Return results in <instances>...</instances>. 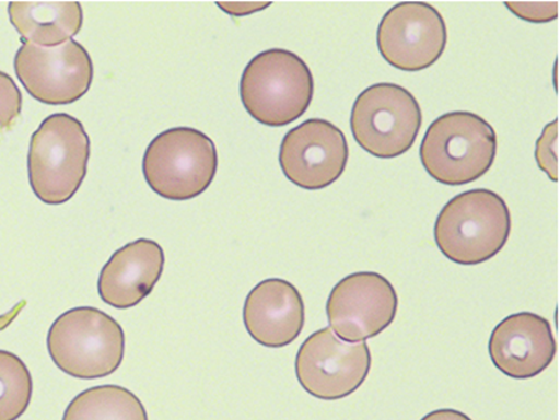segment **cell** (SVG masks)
<instances>
[{"label":"cell","mask_w":560,"mask_h":420,"mask_svg":"<svg viewBox=\"0 0 560 420\" xmlns=\"http://www.w3.org/2000/svg\"><path fill=\"white\" fill-rule=\"evenodd\" d=\"M47 345L51 361L61 372L91 381L118 371L125 358L126 335L109 314L79 306L51 324Z\"/></svg>","instance_id":"3"},{"label":"cell","mask_w":560,"mask_h":420,"mask_svg":"<svg viewBox=\"0 0 560 420\" xmlns=\"http://www.w3.org/2000/svg\"><path fill=\"white\" fill-rule=\"evenodd\" d=\"M33 381L22 359L0 350V420H18L28 409Z\"/></svg>","instance_id":"18"},{"label":"cell","mask_w":560,"mask_h":420,"mask_svg":"<svg viewBox=\"0 0 560 420\" xmlns=\"http://www.w3.org/2000/svg\"><path fill=\"white\" fill-rule=\"evenodd\" d=\"M488 350L498 371L510 378L527 381L553 362L557 341L546 318L522 312L498 324L490 335Z\"/></svg>","instance_id":"13"},{"label":"cell","mask_w":560,"mask_h":420,"mask_svg":"<svg viewBox=\"0 0 560 420\" xmlns=\"http://www.w3.org/2000/svg\"><path fill=\"white\" fill-rule=\"evenodd\" d=\"M218 154L213 140L195 128L163 131L148 145L143 173L158 196L183 201L203 195L214 180Z\"/></svg>","instance_id":"6"},{"label":"cell","mask_w":560,"mask_h":420,"mask_svg":"<svg viewBox=\"0 0 560 420\" xmlns=\"http://www.w3.org/2000/svg\"><path fill=\"white\" fill-rule=\"evenodd\" d=\"M558 119L549 122L537 140L536 160L550 180H558Z\"/></svg>","instance_id":"20"},{"label":"cell","mask_w":560,"mask_h":420,"mask_svg":"<svg viewBox=\"0 0 560 420\" xmlns=\"http://www.w3.org/2000/svg\"><path fill=\"white\" fill-rule=\"evenodd\" d=\"M348 158L343 131L324 119H308L289 130L279 151L287 179L305 190L331 186L345 173Z\"/></svg>","instance_id":"12"},{"label":"cell","mask_w":560,"mask_h":420,"mask_svg":"<svg viewBox=\"0 0 560 420\" xmlns=\"http://www.w3.org/2000/svg\"><path fill=\"white\" fill-rule=\"evenodd\" d=\"M505 7L525 22L548 23L558 16V3H505Z\"/></svg>","instance_id":"21"},{"label":"cell","mask_w":560,"mask_h":420,"mask_svg":"<svg viewBox=\"0 0 560 420\" xmlns=\"http://www.w3.org/2000/svg\"><path fill=\"white\" fill-rule=\"evenodd\" d=\"M422 120V109L413 94L398 84L380 83L357 96L350 129L363 151L393 160L415 145Z\"/></svg>","instance_id":"7"},{"label":"cell","mask_w":560,"mask_h":420,"mask_svg":"<svg viewBox=\"0 0 560 420\" xmlns=\"http://www.w3.org/2000/svg\"><path fill=\"white\" fill-rule=\"evenodd\" d=\"M512 231L511 210L489 189H471L452 198L434 225V241L445 258L477 266L501 253Z\"/></svg>","instance_id":"1"},{"label":"cell","mask_w":560,"mask_h":420,"mask_svg":"<svg viewBox=\"0 0 560 420\" xmlns=\"http://www.w3.org/2000/svg\"><path fill=\"white\" fill-rule=\"evenodd\" d=\"M372 354L366 341L347 343L330 328L313 332L295 358L296 380L320 400H339L362 387L370 375Z\"/></svg>","instance_id":"8"},{"label":"cell","mask_w":560,"mask_h":420,"mask_svg":"<svg viewBox=\"0 0 560 420\" xmlns=\"http://www.w3.org/2000/svg\"><path fill=\"white\" fill-rule=\"evenodd\" d=\"M497 135L470 112L445 113L425 131L419 156L424 170L444 186H464L483 177L497 155Z\"/></svg>","instance_id":"2"},{"label":"cell","mask_w":560,"mask_h":420,"mask_svg":"<svg viewBox=\"0 0 560 420\" xmlns=\"http://www.w3.org/2000/svg\"><path fill=\"white\" fill-rule=\"evenodd\" d=\"M398 294L389 280L375 271H359L340 280L327 302L330 329L347 343L380 336L396 319Z\"/></svg>","instance_id":"10"},{"label":"cell","mask_w":560,"mask_h":420,"mask_svg":"<svg viewBox=\"0 0 560 420\" xmlns=\"http://www.w3.org/2000/svg\"><path fill=\"white\" fill-rule=\"evenodd\" d=\"M270 4L266 3H218V7H221L224 12L236 16L258 12L261 11V9H265Z\"/></svg>","instance_id":"22"},{"label":"cell","mask_w":560,"mask_h":420,"mask_svg":"<svg viewBox=\"0 0 560 420\" xmlns=\"http://www.w3.org/2000/svg\"><path fill=\"white\" fill-rule=\"evenodd\" d=\"M243 320L248 335L260 346L287 347L304 328L303 296L288 280H262L245 298Z\"/></svg>","instance_id":"14"},{"label":"cell","mask_w":560,"mask_h":420,"mask_svg":"<svg viewBox=\"0 0 560 420\" xmlns=\"http://www.w3.org/2000/svg\"><path fill=\"white\" fill-rule=\"evenodd\" d=\"M9 18L22 40L40 47H56L74 37L82 30L81 4L72 3H11Z\"/></svg>","instance_id":"16"},{"label":"cell","mask_w":560,"mask_h":420,"mask_svg":"<svg viewBox=\"0 0 560 420\" xmlns=\"http://www.w3.org/2000/svg\"><path fill=\"white\" fill-rule=\"evenodd\" d=\"M448 42L443 16L428 3H399L384 14L376 33L381 56L402 72H420L441 59Z\"/></svg>","instance_id":"11"},{"label":"cell","mask_w":560,"mask_h":420,"mask_svg":"<svg viewBox=\"0 0 560 420\" xmlns=\"http://www.w3.org/2000/svg\"><path fill=\"white\" fill-rule=\"evenodd\" d=\"M26 305L25 301H22L14 305L12 311L7 312L3 315H0V331L5 330L15 320L18 315L24 310Z\"/></svg>","instance_id":"24"},{"label":"cell","mask_w":560,"mask_h":420,"mask_svg":"<svg viewBox=\"0 0 560 420\" xmlns=\"http://www.w3.org/2000/svg\"><path fill=\"white\" fill-rule=\"evenodd\" d=\"M22 113V94L13 78L0 72V130L11 129Z\"/></svg>","instance_id":"19"},{"label":"cell","mask_w":560,"mask_h":420,"mask_svg":"<svg viewBox=\"0 0 560 420\" xmlns=\"http://www.w3.org/2000/svg\"><path fill=\"white\" fill-rule=\"evenodd\" d=\"M164 250L160 244L138 240L113 254L101 271L98 292L117 310L133 308L153 292L163 275Z\"/></svg>","instance_id":"15"},{"label":"cell","mask_w":560,"mask_h":420,"mask_svg":"<svg viewBox=\"0 0 560 420\" xmlns=\"http://www.w3.org/2000/svg\"><path fill=\"white\" fill-rule=\"evenodd\" d=\"M314 79L305 61L285 49L259 52L245 67L241 100L261 125L284 127L300 119L313 101Z\"/></svg>","instance_id":"4"},{"label":"cell","mask_w":560,"mask_h":420,"mask_svg":"<svg viewBox=\"0 0 560 420\" xmlns=\"http://www.w3.org/2000/svg\"><path fill=\"white\" fill-rule=\"evenodd\" d=\"M63 420H148V415L135 393L107 384L78 394Z\"/></svg>","instance_id":"17"},{"label":"cell","mask_w":560,"mask_h":420,"mask_svg":"<svg viewBox=\"0 0 560 420\" xmlns=\"http://www.w3.org/2000/svg\"><path fill=\"white\" fill-rule=\"evenodd\" d=\"M91 156V140L81 121L66 113L43 120L31 139L28 174L43 203L63 205L81 188Z\"/></svg>","instance_id":"5"},{"label":"cell","mask_w":560,"mask_h":420,"mask_svg":"<svg viewBox=\"0 0 560 420\" xmlns=\"http://www.w3.org/2000/svg\"><path fill=\"white\" fill-rule=\"evenodd\" d=\"M420 420H472L467 415L462 413L459 410L455 409H438L431 411V413L427 415Z\"/></svg>","instance_id":"23"},{"label":"cell","mask_w":560,"mask_h":420,"mask_svg":"<svg viewBox=\"0 0 560 420\" xmlns=\"http://www.w3.org/2000/svg\"><path fill=\"white\" fill-rule=\"evenodd\" d=\"M22 43L14 59V70L35 101L65 105L81 100L90 91L93 61L82 44L73 39L56 47Z\"/></svg>","instance_id":"9"}]
</instances>
